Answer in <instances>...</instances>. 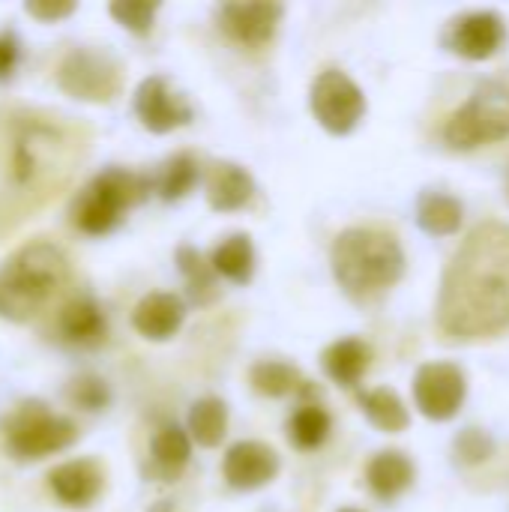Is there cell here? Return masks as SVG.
Returning <instances> with one entry per match:
<instances>
[{
    "label": "cell",
    "instance_id": "1",
    "mask_svg": "<svg viewBox=\"0 0 509 512\" xmlns=\"http://www.w3.org/2000/svg\"><path fill=\"white\" fill-rule=\"evenodd\" d=\"M438 327L480 339L509 327V225L486 222L453 255L438 297Z\"/></svg>",
    "mask_w": 509,
    "mask_h": 512
},
{
    "label": "cell",
    "instance_id": "2",
    "mask_svg": "<svg viewBox=\"0 0 509 512\" xmlns=\"http://www.w3.org/2000/svg\"><path fill=\"white\" fill-rule=\"evenodd\" d=\"M333 276L354 300H369L393 288L405 273V252L393 234L375 228H348L330 252Z\"/></svg>",
    "mask_w": 509,
    "mask_h": 512
},
{
    "label": "cell",
    "instance_id": "3",
    "mask_svg": "<svg viewBox=\"0 0 509 512\" xmlns=\"http://www.w3.org/2000/svg\"><path fill=\"white\" fill-rule=\"evenodd\" d=\"M69 276L66 255L51 243H27L0 267V318L33 321Z\"/></svg>",
    "mask_w": 509,
    "mask_h": 512
},
{
    "label": "cell",
    "instance_id": "4",
    "mask_svg": "<svg viewBox=\"0 0 509 512\" xmlns=\"http://www.w3.org/2000/svg\"><path fill=\"white\" fill-rule=\"evenodd\" d=\"M153 183L141 174L108 168L99 177L87 183V189L72 204V222L84 234H108L120 225L123 213L135 204H141L150 195Z\"/></svg>",
    "mask_w": 509,
    "mask_h": 512
},
{
    "label": "cell",
    "instance_id": "5",
    "mask_svg": "<svg viewBox=\"0 0 509 512\" xmlns=\"http://www.w3.org/2000/svg\"><path fill=\"white\" fill-rule=\"evenodd\" d=\"M444 138L456 150H474L480 144L509 138V84L483 81L450 117Z\"/></svg>",
    "mask_w": 509,
    "mask_h": 512
},
{
    "label": "cell",
    "instance_id": "6",
    "mask_svg": "<svg viewBox=\"0 0 509 512\" xmlns=\"http://www.w3.org/2000/svg\"><path fill=\"white\" fill-rule=\"evenodd\" d=\"M75 441H78V426L69 417L51 414L45 405H24L6 423V450L21 462H33L69 450Z\"/></svg>",
    "mask_w": 509,
    "mask_h": 512
},
{
    "label": "cell",
    "instance_id": "7",
    "mask_svg": "<svg viewBox=\"0 0 509 512\" xmlns=\"http://www.w3.org/2000/svg\"><path fill=\"white\" fill-rule=\"evenodd\" d=\"M57 84L87 102H108L120 93L123 87V69L120 63L96 48H75L66 54V60L57 69Z\"/></svg>",
    "mask_w": 509,
    "mask_h": 512
},
{
    "label": "cell",
    "instance_id": "8",
    "mask_svg": "<svg viewBox=\"0 0 509 512\" xmlns=\"http://www.w3.org/2000/svg\"><path fill=\"white\" fill-rule=\"evenodd\" d=\"M315 120L333 132V135H348L357 129V123L366 114V96L363 90L342 72V69H324L309 96Z\"/></svg>",
    "mask_w": 509,
    "mask_h": 512
},
{
    "label": "cell",
    "instance_id": "9",
    "mask_svg": "<svg viewBox=\"0 0 509 512\" xmlns=\"http://www.w3.org/2000/svg\"><path fill=\"white\" fill-rule=\"evenodd\" d=\"M468 384L465 372L453 363H426L417 369L414 378V402L423 417L444 423L453 420L465 402Z\"/></svg>",
    "mask_w": 509,
    "mask_h": 512
},
{
    "label": "cell",
    "instance_id": "10",
    "mask_svg": "<svg viewBox=\"0 0 509 512\" xmlns=\"http://www.w3.org/2000/svg\"><path fill=\"white\" fill-rule=\"evenodd\" d=\"M135 114L138 120L156 132V135H165L177 126H186L192 120V108L183 96H177L171 90V84L159 75H150L138 84L135 90Z\"/></svg>",
    "mask_w": 509,
    "mask_h": 512
},
{
    "label": "cell",
    "instance_id": "11",
    "mask_svg": "<svg viewBox=\"0 0 509 512\" xmlns=\"http://www.w3.org/2000/svg\"><path fill=\"white\" fill-rule=\"evenodd\" d=\"M504 18L492 9H477L453 21L450 48L465 60H489L504 45Z\"/></svg>",
    "mask_w": 509,
    "mask_h": 512
},
{
    "label": "cell",
    "instance_id": "12",
    "mask_svg": "<svg viewBox=\"0 0 509 512\" xmlns=\"http://www.w3.org/2000/svg\"><path fill=\"white\" fill-rule=\"evenodd\" d=\"M282 21V6L279 3H225L219 9V27L240 45H264L273 39L276 27Z\"/></svg>",
    "mask_w": 509,
    "mask_h": 512
},
{
    "label": "cell",
    "instance_id": "13",
    "mask_svg": "<svg viewBox=\"0 0 509 512\" xmlns=\"http://www.w3.org/2000/svg\"><path fill=\"white\" fill-rule=\"evenodd\" d=\"M222 474L231 489L252 492L267 486L279 474V456L261 441H240L225 453Z\"/></svg>",
    "mask_w": 509,
    "mask_h": 512
},
{
    "label": "cell",
    "instance_id": "14",
    "mask_svg": "<svg viewBox=\"0 0 509 512\" xmlns=\"http://www.w3.org/2000/svg\"><path fill=\"white\" fill-rule=\"evenodd\" d=\"M186 318V306L177 294H168V291H156V294H147L135 312H132V327L150 339V342H165L171 339L180 324Z\"/></svg>",
    "mask_w": 509,
    "mask_h": 512
},
{
    "label": "cell",
    "instance_id": "15",
    "mask_svg": "<svg viewBox=\"0 0 509 512\" xmlns=\"http://www.w3.org/2000/svg\"><path fill=\"white\" fill-rule=\"evenodd\" d=\"M48 486H51V492H54V498L60 504H66V507H87L102 492V471L90 459H75V462L57 465L48 474Z\"/></svg>",
    "mask_w": 509,
    "mask_h": 512
},
{
    "label": "cell",
    "instance_id": "16",
    "mask_svg": "<svg viewBox=\"0 0 509 512\" xmlns=\"http://www.w3.org/2000/svg\"><path fill=\"white\" fill-rule=\"evenodd\" d=\"M255 195V183L249 177L246 168L234 165V162H216L210 168L207 177V198L213 210L231 213V210H243Z\"/></svg>",
    "mask_w": 509,
    "mask_h": 512
},
{
    "label": "cell",
    "instance_id": "17",
    "mask_svg": "<svg viewBox=\"0 0 509 512\" xmlns=\"http://www.w3.org/2000/svg\"><path fill=\"white\" fill-rule=\"evenodd\" d=\"M57 327L72 345H99L105 339V315L90 297H75L60 309Z\"/></svg>",
    "mask_w": 509,
    "mask_h": 512
},
{
    "label": "cell",
    "instance_id": "18",
    "mask_svg": "<svg viewBox=\"0 0 509 512\" xmlns=\"http://www.w3.org/2000/svg\"><path fill=\"white\" fill-rule=\"evenodd\" d=\"M366 480L369 489L381 498V501H396L411 483H414V465L405 453L399 450H387L378 453L369 468H366Z\"/></svg>",
    "mask_w": 509,
    "mask_h": 512
},
{
    "label": "cell",
    "instance_id": "19",
    "mask_svg": "<svg viewBox=\"0 0 509 512\" xmlns=\"http://www.w3.org/2000/svg\"><path fill=\"white\" fill-rule=\"evenodd\" d=\"M369 363L372 351L360 339H339L324 351V369L342 387H354L369 372Z\"/></svg>",
    "mask_w": 509,
    "mask_h": 512
},
{
    "label": "cell",
    "instance_id": "20",
    "mask_svg": "<svg viewBox=\"0 0 509 512\" xmlns=\"http://www.w3.org/2000/svg\"><path fill=\"white\" fill-rule=\"evenodd\" d=\"M462 204L453 195L444 192H423L417 201V222L432 237H450L462 228Z\"/></svg>",
    "mask_w": 509,
    "mask_h": 512
},
{
    "label": "cell",
    "instance_id": "21",
    "mask_svg": "<svg viewBox=\"0 0 509 512\" xmlns=\"http://www.w3.org/2000/svg\"><path fill=\"white\" fill-rule=\"evenodd\" d=\"M210 264L228 282L246 285L252 279V273H255V249H252V240L246 234H231L225 243H219L213 249Z\"/></svg>",
    "mask_w": 509,
    "mask_h": 512
},
{
    "label": "cell",
    "instance_id": "22",
    "mask_svg": "<svg viewBox=\"0 0 509 512\" xmlns=\"http://www.w3.org/2000/svg\"><path fill=\"white\" fill-rule=\"evenodd\" d=\"M189 438L201 447H219L228 432V408L216 396H204L189 408Z\"/></svg>",
    "mask_w": 509,
    "mask_h": 512
},
{
    "label": "cell",
    "instance_id": "23",
    "mask_svg": "<svg viewBox=\"0 0 509 512\" xmlns=\"http://www.w3.org/2000/svg\"><path fill=\"white\" fill-rule=\"evenodd\" d=\"M150 453H153V462H156V468L162 471V477L174 480V477L189 465L192 438H189V432H183L180 426H162V429L153 435Z\"/></svg>",
    "mask_w": 509,
    "mask_h": 512
},
{
    "label": "cell",
    "instance_id": "24",
    "mask_svg": "<svg viewBox=\"0 0 509 512\" xmlns=\"http://www.w3.org/2000/svg\"><path fill=\"white\" fill-rule=\"evenodd\" d=\"M360 405L366 411V417L372 420V426H378L381 432H405L411 417H408V408L405 402L387 390V387H378V390H369L360 396Z\"/></svg>",
    "mask_w": 509,
    "mask_h": 512
},
{
    "label": "cell",
    "instance_id": "25",
    "mask_svg": "<svg viewBox=\"0 0 509 512\" xmlns=\"http://www.w3.org/2000/svg\"><path fill=\"white\" fill-rule=\"evenodd\" d=\"M177 267H180V273L186 276V285H189V297L198 303V306H204V303H210V300H216V294H219V288H216V279H213V264H207L204 258H201V252L198 249H192V246H180L177 249Z\"/></svg>",
    "mask_w": 509,
    "mask_h": 512
},
{
    "label": "cell",
    "instance_id": "26",
    "mask_svg": "<svg viewBox=\"0 0 509 512\" xmlns=\"http://www.w3.org/2000/svg\"><path fill=\"white\" fill-rule=\"evenodd\" d=\"M300 372L282 360H261L252 366V387L261 393V396H270V399H279V396H288L294 390H300Z\"/></svg>",
    "mask_w": 509,
    "mask_h": 512
},
{
    "label": "cell",
    "instance_id": "27",
    "mask_svg": "<svg viewBox=\"0 0 509 512\" xmlns=\"http://www.w3.org/2000/svg\"><path fill=\"white\" fill-rule=\"evenodd\" d=\"M195 183H198V162L189 153H180L162 165V174L156 177V192L165 201H180Z\"/></svg>",
    "mask_w": 509,
    "mask_h": 512
},
{
    "label": "cell",
    "instance_id": "28",
    "mask_svg": "<svg viewBox=\"0 0 509 512\" xmlns=\"http://www.w3.org/2000/svg\"><path fill=\"white\" fill-rule=\"evenodd\" d=\"M291 441L297 450H315L327 441L330 435V417L324 408L318 405H303L294 417H291Z\"/></svg>",
    "mask_w": 509,
    "mask_h": 512
},
{
    "label": "cell",
    "instance_id": "29",
    "mask_svg": "<svg viewBox=\"0 0 509 512\" xmlns=\"http://www.w3.org/2000/svg\"><path fill=\"white\" fill-rule=\"evenodd\" d=\"M69 399H72V405H78L81 411H102V408L108 405L111 393H108V387H105L102 378H96V375H81V378H75V381L69 384Z\"/></svg>",
    "mask_w": 509,
    "mask_h": 512
},
{
    "label": "cell",
    "instance_id": "30",
    "mask_svg": "<svg viewBox=\"0 0 509 512\" xmlns=\"http://www.w3.org/2000/svg\"><path fill=\"white\" fill-rule=\"evenodd\" d=\"M156 9H159L156 3H141V0H120L108 6V12L132 33H147L153 27Z\"/></svg>",
    "mask_w": 509,
    "mask_h": 512
},
{
    "label": "cell",
    "instance_id": "31",
    "mask_svg": "<svg viewBox=\"0 0 509 512\" xmlns=\"http://www.w3.org/2000/svg\"><path fill=\"white\" fill-rule=\"evenodd\" d=\"M492 453H495V441H492L483 429H465V432L456 438V456H459L465 465H480V462H486Z\"/></svg>",
    "mask_w": 509,
    "mask_h": 512
},
{
    "label": "cell",
    "instance_id": "32",
    "mask_svg": "<svg viewBox=\"0 0 509 512\" xmlns=\"http://www.w3.org/2000/svg\"><path fill=\"white\" fill-rule=\"evenodd\" d=\"M18 60H21L18 39H15L9 30H6V33H0V81H6V78L15 72Z\"/></svg>",
    "mask_w": 509,
    "mask_h": 512
},
{
    "label": "cell",
    "instance_id": "33",
    "mask_svg": "<svg viewBox=\"0 0 509 512\" xmlns=\"http://www.w3.org/2000/svg\"><path fill=\"white\" fill-rule=\"evenodd\" d=\"M33 18H39V21H57V18H66V15H72L75 12V3L69 0V3H45V0H39V3H27L24 6Z\"/></svg>",
    "mask_w": 509,
    "mask_h": 512
},
{
    "label": "cell",
    "instance_id": "34",
    "mask_svg": "<svg viewBox=\"0 0 509 512\" xmlns=\"http://www.w3.org/2000/svg\"><path fill=\"white\" fill-rule=\"evenodd\" d=\"M339 512H360V510H339Z\"/></svg>",
    "mask_w": 509,
    "mask_h": 512
}]
</instances>
